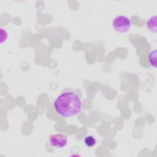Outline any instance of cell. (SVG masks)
Wrapping results in <instances>:
<instances>
[{
  "mask_svg": "<svg viewBox=\"0 0 157 157\" xmlns=\"http://www.w3.org/2000/svg\"><path fill=\"white\" fill-rule=\"evenodd\" d=\"M50 145L56 148H63L67 144V137L63 133L51 134L48 138Z\"/></svg>",
  "mask_w": 157,
  "mask_h": 157,
  "instance_id": "3957f363",
  "label": "cell"
},
{
  "mask_svg": "<svg viewBox=\"0 0 157 157\" xmlns=\"http://www.w3.org/2000/svg\"><path fill=\"white\" fill-rule=\"evenodd\" d=\"M55 112L63 118H71L80 113L82 103L79 96L72 91H65L58 94L53 104Z\"/></svg>",
  "mask_w": 157,
  "mask_h": 157,
  "instance_id": "6da1fadb",
  "label": "cell"
},
{
  "mask_svg": "<svg viewBox=\"0 0 157 157\" xmlns=\"http://www.w3.org/2000/svg\"><path fill=\"white\" fill-rule=\"evenodd\" d=\"M84 144L88 147H92L96 144V139L93 136H87L83 140Z\"/></svg>",
  "mask_w": 157,
  "mask_h": 157,
  "instance_id": "8992f818",
  "label": "cell"
},
{
  "mask_svg": "<svg viewBox=\"0 0 157 157\" xmlns=\"http://www.w3.org/2000/svg\"><path fill=\"white\" fill-rule=\"evenodd\" d=\"M112 27L113 29L120 34H124L128 32L131 26L130 19L123 15L115 16L112 21Z\"/></svg>",
  "mask_w": 157,
  "mask_h": 157,
  "instance_id": "7a4b0ae2",
  "label": "cell"
},
{
  "mask_svg": "<svg viewBox=\"0 0 157 157\" xmlns=\"http://www.w3.org/2000/svg\"><path fill=\"white\" fill-rule=\"evenodd\" d=\"M156 17L155 15L150 17L146 22V27L148 31L151 33H156Z\"/></svg>",
  "mask_w": 157,
  "mask_h": 157,
  "instance_id": "277c9868",
  "label": "cell"
},
{
  "mask_svg": "<svg viewBox=\"0 0 157 157\" xmlns=\"http://www.w3.org/2000/svg\"><path fill=\"white\" fill-rule=\"evenodd\" d=\"M156 50L154 49L151 51H150L148 53V60L149 62V64L151 66L155 68L156 66Z\"/></svg>",
  "mask_w": 157,
  "mask_h": 157,
  "instance_id": "5b68a950",
  "label": "cell"
}]
</instances>
